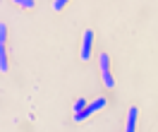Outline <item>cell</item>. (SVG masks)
<instances>
[{
  "instance_id": "6da1fadb",
  "label": "cell",
  "mask_w": 158,
  "mask_h": 132,
  "mask_svg": "<svg viewBox=\"0 0 158 132\" xmlns=\"http://www.w3.org/2000/svg\"><path fill=\"white\" fill-rule=\"evenodd\" d=\"M101 108H106V99H94V101H91V103H86V108H84V111L74 113V120H77V122L86 120V118H89L91 113L101 111Z\"/></svg>"
},
{
  "instance_id": "7a4b0ae2",
  "label": "cell",
  "mask_w": 158,
  "mask_h": 132,
  "mask_svg": "<svg viewBox=\"0 0 158 132\" xmlns=\"http://www.w3.org/2000/svg\"><path fill=\"white\" fill-rule=\"evenodd\" d=\"M98 62H101V75H103L106 87L113 89V87H115V79H113V75H110V55H108V53H103V55L98 58Z\"/></svg>"
},
{
  "instance_id": "3957f363",
  "label": "cell",
  "mask_w": 158,
  "mask_h": 132,
  "mask_svg": "<svg viewBox=\"0 0 158 132\" xmlns=\"http://www.w3.org/2000/svg\"><path fill=\"white\" fill-rule=\"evenodd\" d=\"M91 48H94V31L86 29L84 31V41H81V60H89L91 58Z\"/></svg>"
},
{
  "instance_id": "277c9868",
  "label": "cell",
  "mask_w": 158,
  "mask_h": 132,
  "mask_svg": "<svg viewBox=\"0 0 158 132\" xmlns=\"http://www.w3.org/2000/svg\"><path fill=\"white\" fill-rule=\"evenodd\" d=\"M137 118H139V111L132 106L127 111V127H125V132H134L137 130Z\"/></svg>"
},
{
  "instance_id": "5b68a950",
  "label": "cell",
  "mask_w": 158,
  "mask_h": 132,
  "mask_svg": "<svg viewBox=\"0 0 158 132\" xmlns=\"http://www.w3.org/2000/svg\"><path fill=\"white\" fill-rule=\"evenodd\" d=\"M10 70V62H7V48L5 43H0V72H7Z\"/></svg>"
},
{
  "instance_id": "8992f818",
  "label": "cell",
  "mask_w": 158,
  "mask_h": 132,
  "mask_svg": "<svg viewBox=\"0 0 158 132\" xmlns=\"http://www.w3.org/2000/svg\"><path fill=\"white\" fill-rule=\"evenodd\" d=\"M84 108H86V99H77V103H74V113L84 111Z\"/></svg>"
},
{
  "instance_id": "52a82bcc",
  "label": "cell",
  "mask_w": 158,
  "mask_h": 132,
  "mask_svg": "<svg viewBox=\"0 0 158 132\" xmlns=\"http://www.w3.org/2000/svg\"><path fill=\"white\" fill-rule=\"evenodd\" d=\"M12 2H17V5H22V7H27V10L34 7V0H12Z\"/></svg>"
},
{
  "instance_id": "ba28073f",
  "label": "cell",
  "mask_w": 158,
  "mask_h": 132,
  "mask_svg": "<svg viewBox=\"0 0 158 132\" xmlns=\"http://www.w3.org/2000/svg\"><path fill=\"white\" fill-rule=\"evenodd\" d=\"M5 41H7V27L0 24V43H5Z\"/></svg>"
},
{
  "instance_id": "9c48e42d",
  "label": "cell",
  "mask_w": 158,
  "mask_h": 132,
  "mask_svg": "<svg viewBox=\"0 0 158 132\" xmlns=\"http://www.w3.org/2000/svg\"><path fill=\"white\" fill-rule=\"evenodd\" d=\"M67 2H69V0H55V2H53V10H62V7H65V5H67Z\"/></svg>"
}]
</instances>
